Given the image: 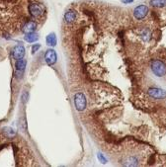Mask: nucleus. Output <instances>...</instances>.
Wrapping results in <instances>:
<instances>
[{"mask_svg": "<svg viewBox=\"0 0 166 167\" xmlns=\"http://www.w3.org/2000/svg\"><path fill=\"white\" fill-rule=\"evenodd\" d=\"M152 73L157 77H163L166 74V64L159 59H153L150 62Z\"/></svg>", "mask_w": 166, "mask_h": 167, "instance_id": "f257e3e1", "label": "nucleus"}, {"mask_svg": "<svg viewBox=\"0 0 166 167\" xmlns=\"http://www.w3.org/2000/svg\"><path fill=\"white\" fill-rule=\"evenodd\" d=\"M86 105H87V100L86 97L83 93L78 92L74 95V106L75 109L79 112H82L86 109Z\"/></svg>", "mask_w": 166, "mask_h": 167, "instance_id": "f03ea898", "label": "nucleus"}, {"mask_svg": "<svg viewBox=\"0 0 166 167\" xmlns=\"http://www.w3.org/2000/svg\"><path fill=\"white\" fill-rule=\"evenodd\" d=\"M148 94L149 95V97H151L152 99H165L166 98V91L161 89V88L158 87H151L149 88L148 91Z\"/></svg>", "mask_w": 166, "mask_h": 167, "instance_id": "7ed1b4c3", "label": "nucleus"}, {"mask_svg": "<svg viewBox=\"0 0 166 167\" xmlns=\"http://www.w3.org/2000/svg\"><path fill=\"white\" fill-rule=\"evenodd\" d=\"M44 11H45V9H44L43 5L39 4V3H32L29 5V12L31 16L34 18H39L43 16Z\"/></svg>", "mask_w": 166, "mask_h": 167, "instance_id": "20e7f679", "label": "nucleus"}, {"mask_svg": "<svg viewBox=\"0 0 166 167\" xmlns=\"http://www.w3.org/2000/svg\"><path fill=\"white\" fill-rule=\"evenodd\" d=\"M148 13V7L146 5H139L134 8V16L136 20H142Z\"/></svg>", "mask_w": 166, "mask_h": 167, "instance_id": "39448f33", "label": "nucleus"}, {"mask_svg": "<svg viewBox=\"0 0 166 167\" xmlns=\"http://www.w3.org/2000/svg\"><path fill=\"white\" fill-rule=\"evenodd\" d=\"M26 65H27V61L24 58H21L16 61V64H15V72H16V75L18 78L22 77V75H23L25 71V68H26Z\"/></svg>", "mask_w": 166, "mask_h": 167, "instance_id": "423d86ee", "label": "nucleus"}, {"mask_svg": "<svg viewBox=\"0 0 166 167\" xmlns=\"http://www.w3.org/2000/svg\"><path fill=\"white\" fill-rule=\"evenodd\" d=\"M56 59H58V55H56V52L55 50L49 49L45 53V61L48 65H52L56 62Z\"/></svg>", "mask_w": 166, "mask_h": 167, "instance_id": "0eeeda50", "label": "nucleus"}, {"mask_svg": "<svg viewBox=\"0 0 166 167\" xmlns=\"http://www.w3.org/2000/svg\"><path fill=\"white\" fill-rule=\"evenodd\" d=\"M25 55V48L22 45H17L14 47L13 50H12V56L14 59L19 61V59L23 58Z\"/></svg>", "mask_w": 166, "mask_h": 167, "instance_id": "6e6552de", "label": "nucleus"}, {"mask_svg": "<svg viewBox=\"0 0 166 167\" xmlns=\"http://www.w3.org/2000/svg\"><path fill=\"white\" fill-rule=\"evenodd\" d=\"M36 28H37V24H36V22L35 21H29V22H27L26 24L24 25L23 26V32L25 34H27V33H32L34 32V31L36 30Z\"/></svg>", "mask_w": 166, "mask_h": 167, "instance_id": "1a4fd4ad", "label": "nucleus"}, {"mask_svg": "<svg viewBox=\"0 0 166 167\" xmlns=\"http://www.w3.org/2000/svg\"><path fill=\"white\" fill-rule=\"evenodd\" d=\"M76 18H77V14H76V12L75 11H72V10H70V11H67L66 13L64 14V20L66 23H73V22L76 20Z\"/></svg>", "mask_w": 166, "mask_h": 167, "instance_id": "9d476101", "label": "nucleus"}, {"mask_svg": "<svg viewBox=\"0 0 166 167\" xmlns=\"http://www.w3.org/2000/svg\"><path fill=\"white\" fill-rule=\"evenodd\" d=\"M46 45L49 46V47H55V46H56V43H58V41H56L55 34V33L49 34L48 36H46Z\"/></svg>", "mask_w": 166, "mask_h": 167, "instance_id": "9b49d317", "label": "nucleus"}, {"mask_svg": "<svg viewBox=\"0 0 166 167\" xmlns=\"http://www.w3.org/2000/svg\"><path fill=\"white\" fill-rule=\"evenodd\" d=\"M24 39L28 43H35V42H37L38 40H39V37H38L37 34L32 32V33H27L26 35H25Z\"/></svg>", "mask_w": 166, "mask_h": 167, "instance_id": "f8f14e48", "label": "nucleus"}, {"mask_svg": "<svg viewBox=\"0 0 166 167\" xmlns=\"http://www.w3.org/2000/svg\"><path fill=\"white\" fill-rule=\"evenodd\" d=\"M150 4L156 8L166 7V0H150Z\"/></svg>", "mask_w": 166, "mask_h": 167, "instance_id": "ddd939ff", "label": "nucleus"}, {"mask_svg": "<svg viewBox=\"0 0 166 167\" xmlns=\"http://www.w3.org/2000/svg\"><path fill=\"white\" fill-rule=\"evenodd\" d=\"M3 134H4V135H6L7 137H13L14 135L16 134V132L10 127H6L3 129Z\"/></svg>", "mask_w": 166, "mask_h": 167, "instance_id": "4468645a", "label": "nucleus"}, {"mask_svg": "<svg viewBox=\"0 0 166 167\" xmlns=\"http://www.w3.org/2000/svg\"><path fill=\"white\" fill-rule=\"evenodd\" d=\"M97 157H98V159H99V161L103 163V164H105V163H107V158L104 156V154H102V153H98V155H97Z\"/></svg>", "mask_w": 166, "mask_h": 167, "instance_id": "2eb2a0df", "label": "nucleus"}, {"mask_svg": "<svg viewBox=\"0 0 166 167\" xmlns=\"http://www.w3.org/2000/svg\"><path fill=\"white\" fill-rule=\"evenodd\" d=\"M19 127L21 128V130H22V132H26V130H27V127H26V122H25V118H23L22 119V121H20V124H19Z\"/></svg>", "mask_w": 166, "mask_h": 167, "instance_id": "dca6fc26", "label": "nucleus"}, {"mask_svg": "<svg viewBox=\"0 0 166 167\" xmlns=\"http://www.w3.org/2000/svg\"><path fill=\"white\" fill-rule=\"evenodd\" d=\"M40 48H41V45H40V44H37V45H34V46L32 47V52H33V53H35V52H36L37 50H39Z\"/></svg>", "mask_w": 166, "mask_h": 167, "instance_id": "f3484780", "label": "nucleus"}, {"mask_svg": "<svg viewBox=\"0 0 166 167\" xmlns=\"http://www.w3.org/2000/svg\"><path fill=\"white\" fill-rule=\"evenodd\" d=\"M28 98H29V95H28L26 92H24L23 95H22V101H23V103H26Z\"/></svg>", "mask_w": 166, "mask_h": 167, "instance_id": "a211bd4d", "label": "nucleus"}, {"mask_svg": "<svg viewBox=\"0 0 166 167\" xmlns=\"http://www.w3.org/2000/svg\"><path fill=\"white\" fill-rule=\"evenodd\" d=\"M122 2H123L124 4H129V3L134 2V0H122Z\"/></svg>", "mask_w": 166, "mask_h": 167, "instance_id": "6ab92c4d", "label": "nucleus"}]
</instances>
